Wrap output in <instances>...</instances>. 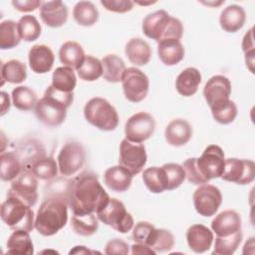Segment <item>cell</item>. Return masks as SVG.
Here are the masks:
<instances>
[{
  "instance_id": "7402d4cb",
  "label": "cell",
  "mask_w": 255,
  "mask_h": 255,
  "mask_svg": "<svg viewBox=\"0 0 255 255\" xmlns=\"http://www.w3.org/2000/svg\"><path fill=\"white\" fill-rule=\"evenodd\" d=\"M132 174L122 165H115L108 168L104 174L105 184L115 192H124L131 184Z\"/></svg>"
},
{
  "instance_id": "f6af8a7d",
  "label": "cell",
  "mask_w": 255,
  "mask_h": 255,
  "mask_svg": "<svg viewBox=\"0 0 255 255\" xmlns=\"http://www.w3.org/2000/svg\"><path fill=\"white\" fill-rule=\"evenodd\" d=\"M168 180L167 190H172L181 185L185 179V171L183 166L177 163H165L162 165Z\"/></svg>"
},
{
  "instance_id": "8992f818",
  "label": "cell",
  "mask_w": 255,
  "mask_h": 255,
  "mask_svg": "<svg viewBox=\"0 0 255 255\" xmlns=\"http://www.w3.org/2000/svg\"><path fill=\"white\" fill-rule=\"evenodd\" d=\"M84 116L88 123L105 131L116 129L119 125L117 110L103 98H93L85 105Z\"/></svg>"
},
{
  "instance_id": "f1b7e54d",
  "label": "cell",
  "mask_w": 255,
  "mask_h": 255,
  "mask_svg": "<svg viewBox=\"0 0 255 255\" xmlns=\"http://www.w3.org/2000/svg\"><path fill=\"white\" fill-rule=\"evenodd\" d=\"M103 77L109 83H119L127 70L122 58L115 54H110L102 59Z\"/></svg>"
},
{
  "instance_id": "7bdbcfd3",
  "label": "cell",
  "mask_w": 255,
  "mask_h": 255,
  "mask_svg": "<svg viewBox=\"0 0 255 255\" xmlns=\"http://www.w3.org/2000/svg\"><path fill=\"white\" fill-rule=\"evenodd\" d=\"M155 231L156 228L152 224L145 221H139L133 227L131 237L135 243L142 244L150 248Z\"/></svg>"
},
{
  "instance_id": "d6a6232c",
  "label": "cell",
  "mask_w": 255,
  "mask_h": 255,
  "mask_svg": "<svg viewBox=\"0 0 255 255\" xmlns=\"http://www.w3.org/2000/svg\"><path fill=\"white\" fill-rule=\"evenodd\" d=\"M73 16L79 25L89 27L98 21L99 11L92 2L80 1L74 6Z\"/></svg>"
},
{
  "instance_id": "8fae6325",
  "label": "cell",
  "mask_w": 255,
  "mask_h": 255,
  "mask_svg": "<svg viewBox=\"0 0 255 255\" xmlns=\"http://www.w3.org/2000/svg\"><path fill=\"white\" fill-rule=\"evenodd\" d=\"M7 196H15L31 207L38 200V180L30 169L24 168L21 173L12 180Z\"/></svg>"
},
{
  "instance_id": "ffe728a7",
  "label": "cell",
  "mask_w": 255,
  "mask_h": 255,
  "mask_svg": "<svg viewBox=\"0 0 255 255\" xmlns=\"http://www.w3.org/2000/svg\"><path fill=\"white\" fill-rule=\"evenodd\" d=\"M29 65L33 72L37 74H45L51 71L54 65V53L46 45H34L28 55Z\"/></svg>"
},
{
  "instance_id": "b9f144b4",
  "label": "cell",
  "mask_w": 255,
  "mask_h": 255,
  "mask_svg": "<svg viewBox=\"0 0 255 255\" xmlns=\"http://www.w3.org/2000/svg\"><path fill=\"white\" fill-rule=\"evenodd\" d=\"M213 119L222 125L232 123L237 116V107L230 99L210 108Z\"/></svg>"
},
{
  "instance_id": "e0dca14e",
  "label": "cell",
  "mask_w": 255,
  "mask_h": 255,
  "mask_svg": "<svg viewBox=\"0 0 255 255\" xmlns=\"http://www.w3.org/2000/svg\"><path fill=\"white\" fill-rule=\"evenodd\" d=\"M40 17L47 26L58 28L67 22L68 8L62 1L42 2Z\"/></svg>"
},
{
  "instance_id": "7a4b0ae2",
  "label": "cell",
  "mask_w": 255,
  "mask_h": 255,
  "mask_svg": "<svg viewBox=\"0 0 255 255\" xmlns=\"http://www.w3.org/2000/svg\"><path fill=\"white\" fill-rule=\"evenodd\" d=\"M74 100L73 93H65L49 86L35 107L37 119L46 126L57 127L63 124L67 116V110Z\"/></svg>"
},
{
  "instance_id": "83f0119b",
  "label": "cell",
  "mask_w": 255,
  "mask_h": 255,
  "mask_svg": "<svg viewBox=\"0 0 255 255\" xmlns=\"http://www.w3.org/2000/svg\"><path fill=\"white\" fill-rule=\"evenodd\" d=\"M23 170V162L17 152H2L0 155V177L3 181L14 180Z\"/></svg>"
},
{
  "instance_id": "4316f807",
  "label": "cell",
  "mask_w": 255,
  "mask_h": 255,
  "mask_svg": "<svg viewBox=\"0 0 255 255\" xmlns=\"http://www.w3.org/2000/svg\"><path fill=\"white\" fill-rule=\"evenodd\" d=\"M85 52L83 47L75 42L68 41L65 42L60 50H59V58L62 64L65 67H69L72 69H78L85 60Z\"/></svg>"
},
{
  "instance_id": "c3c4849f",
  "label": "cell",
  "mask_w": 255,
  "mask_h": 255,
  "mask_svg": "<svg viewBox=\"0 0 255 255\" xmlns=\"http://www.w3.org/2000/svg\"><path fill=\"white\" fill-rule=\"evenodd\" d=\"M129 250H128V245L127 242L115 238L110 240L105 248V253L108 255H113V254H123V255H127L128 254Z\"/></svg>"
},
{
  "instance_id": "5bb4252c",
  "label": "cell",
  "mask_w": 255,
  "mask_h": 255,
  "mask_svg": "<svg viewBox=\"0 0 255 255\" xmlns=\"http://www.w3.org/2000/svg\"><path fill=\"white\" fill-rule=\"evenodd\" d=\"M155 129V121L153 117L144 112H139L131 116L126 123V138L132 142H143L148 139Z\"/></svg>"
},
{
  "instance_id": "d6986e66",
  "label": "cell",
  "mask_w": 255,
  "mask_h": 255,
  "mask_svg": "<svg viewBox=\"0 0 255 255\" xmlns=\"http://www.w3.org/2000/svg\"><path fill=\"white\" fill-rule=\"evenodd\" d=\"M213 239L212 231L202 224L191 225L186 231L187 244L195 253H203L209 250Z\"/></svg>"
},
{
  "instance_id": "44dd1931",
  "label": "cell",
  "mask_w": 255,
  "mask_h": 255,
  "mask_svg": "<svg viewBox=\"0 0 255 255\" xmlns=\"http://www.w3.org/2000/svg\"><path fill=\"white\" fill-rule=\"evenodd\" d=\"M167 143L173 146H181L189 141L192 136L190 124L182 119L172 120L165 128L164 131Z\"/></svg>"
},
{
  "instance_id": "bcb514c9",
  "label": "cell",
  "mask_w": 255,
  "mask_h": 255,
  "mask_svg": "<svg viewBox=\"0 0 255 255\" xmlns=\"http://www.w3.org/2000/svg\"><path fill=\"white\" fill-rule=\"evenodd\" d=\"M242 50L245 54V63L248 69L253 73L254 69V37H253V28H251L243 37L242 40Z\"/></svg>"
},
{
  "instance_id": "4dcf8cb0",
  "label": "cell",
  "mask_w": 255,
  "mask_h": 255,
  "mask_svg": "<svg viewBox=\"0 0 255 255\" xmlns=\"http://www.w3.org/2000/svg\"><path fill=\"white\" fill-rule=\"evenodd\" d=\"M7 253L32 255L34 253V247L29 232L14 230L7 240Z\"/></svg>"
},
{
  "instance_id": "681fc988",
  "label": "cell",
  "mask_w": 255,
  "mask_h": 255,
  "mask_svg": "<svg viewBox=\"0 0 255 255\" xmlns=\"http://www.w3.org/2000/svg\"><path fill=\"white\" fill-rule=\"evenodd\" d=\"M42 2L38 0H24V1H19V0H13L12 5L14 8L20 12H32L36 10L37 8L41 7Z\"/></svg>"
},
{
  "instance_id": "e575fe53",
  "label": "cell",
  "mask_w": 255,
  "mask_h": 255,
  "mask_svg": "<svg viewBox=\"0 0 255 255\" xmlns=\"http://www.w3.org/2000/svg\"><path fill=\"white\" fill-rule=\"evenodd\" d=\"M21 36L18 23L12 20H5L0 24V48L2 50L12 49L19 45Z\"/></svg>"
},
{
  "instance_id": "9a60e30c",
  "label": "cell",
  "mask_w": 255,
  "mask_h": 255,
  "mask_svg": "<svg viewBox=\"0 0 255 255\" xmlns=\"http://www.w3.org/2000/svg\"><path fill=\"white\" fill-rule=\"evenodd\" d=\"M220 177L225 181L237 184L251 183L255 177V164L250 159L234 157L225 159L223 172Z\"/></svg>"
},
{
  "instance_id": "30bf717a",
  "label": "cell",
  "mask_w": 255,
  "mask_h": 255,
  "mask_svg": "<svg viewBox=\"0 0 255 255\" xmlns=\"http://www.w3.org/2000/svg\"><path fill=\"white\" fill-rule=\"evenodd\" d=\"M123 90L127 100L131 103L143 101L147 95L149 82L147 76L135 67L128 68L122 79Z\"/></svg>"
},
{
  "instance_id": "60d3db41",
  "label": "cell",
  "mask_w": 255,
  "mask_h": 255,
  "mask_svg": "<svg viewBox=\"0 0 255 255\" xmlns=\"http://www.w3.org/2000/svg\"><path fill=\"white\" fill-rule=\"evenodd\" d=\"M18 29L21 39L26 42L35 41L41 35V25L32 15L22 16L18 21Z\"/></svg>"
},
{
  "instance_id": "277c9868",
  "label": "cell",
  "mask_w": 255,
  "mask_h": 255,
  "mask_svg": "<svg viewBox=\"0 0 255 255\" xmlns=\"http://www.w3.org/2000/svg\"><path fill=\"white\" fill-rule=\"evenodd\" d=\"M141 29L147 38L157 43L166 39L180 40L183 34V25L180 20L170 17L164 10H157L145 16Z\"/></svg>"
},
{
  "instance_id": "3957f363",
  "label": "cell",
  "mask_w": 255,
  "mask_h": 255,
  "mask_svg": "<svg viewBox=\"0 0 255 255\" xmlns=\"http://www.w3.org/2000/svg\"><path fill=\"white\" fill-rule=\"evenodd\" d=\"M68 202L61 196L45 199L37 211L35 228L43 236H52L60 231L68 220Z\"/></svg>"
},
{
  "instance_id": "74e56055",
  "label": "cell",
  "mask_w": 255,
  "mask_h": 255,
  "mask_svg": "<svg viewBox=\"0 0 255 255\" xmlns=\"http://www.w3.org/2000/svg\"><path fill=\"white\" fill-rule=\"evenodd\" d=\"M71 226L77 234L81 236H91L97 232L99 223L94 213L84 215L73 214Z\"/></svg>"
},
{
  "instance_id": "ab89813d",
  "label": "cell",
  "mask_w": 255,
  "mask_h": 255,
  "mask_svg": "<svg viewBox=\"0 0 255 255\" xmlns=\"http://www.w3.org/2000/svg\"><path fill=\"white\" fill-rule=\"evenodd\" d=\"M242 241V232L237 231L228 236H216L213 254L231 255L233 254Z\"/></svg>"
},
{
  "instance_id": "d590c367",
  "label": "cell",
  "mask_w": 255,
  "mask_h": 255,
  "mask_svg": "<svg viewBox=\"0 0 255 255\" xmlns=\"http://www.w3.org/2000/svg\"><path fill=\"white\" fill-rule=\"evenodd\" d=\"M36 93L26 86L16 87L12 91L13 106L20 111H31L37 104Z\"/></svg>"
},
{
  "instance_id": "52a82bcc",
  "label": "cell",
  "mask_w": 255,
  "mask_h": 255,
  "mask_svg": "<svg viewBox=\"0 0 255 255\" xmlns=\"http://www.w3.org/2000/svg\"><path fill=\"white\" fill-rule=\"evenodd\" d=\"M96 214L100 221L120 233H127L133 226L131 214L127 211L125 204L117 198H110L108 203Z\"/></svg>"
},
{
  "instance_id": "8d00e7d4",
  "label": "cell",
  "mask_w": 255,
  "mask_h": 255,
  "mask_svg": "<svg viewBox=\"0 0 255 255\" xmlns=\"http://www.w3.org/2000/svg\"><path fill=\"white\" fill-rule=\"evenodd\" d=\"M27 169H30L37 178L50 180L56 177L59 167L53 157L43 156L34 161Z\"/></svg>"
},
{
  "instance_id": "603a6c76",
  "label": "cell",
  "mask_w": 255,
  "mask_h": 255,
  "mask_svg": "<svg viewBox=\"0 0 255 255\" xmlns=\"http://www.w3.org/2000/svg\"><path fill=\"white\" fill-rule=\"evenodd\" d=\"M245 21L246 13L244 9L235 4L224 8L219 18L221 28L228 33H234L240 30L244 26Z\"/></svg>"
},
{
  "instance_id": "5b68a950",
  "label": "cell",
  "mask_w": 255,
  "mask_h": 255,
  "mask_svg": "<svg viewBox=\"0 0 255 255\" xmlns=\"http://www.w3.org/2000/svg\"><path fill=\"white\" fill-rule=\"evenodd\" d=\"M1 219L12 230L30 232L35 227L34 212L31 206L15 196H7L2 203Z\"/></svg>"
},
{
  "instance_id": "ba28073f",
  "label": "cell",
  "mask_w": 255,
  "mask_h": 255,
  "mask_svg": "<svg viewBox=\"0 0 255 255\" xmlns=\"http://www.w3.org/2000/svg\"><path fill=\"white\" fill-rule=\"evenodd\" d=\"M224 162L223 149L216 144L208 145L200 157H194L196 170L204 183H208L209 180L221 176Z\"/></svg>"
},
{
  "instance_id": "f5cc1de1",
  "label": "cell",
  "mask_w": 255,
  "mask_h": 255,
  "mask_svg": "<svg viewBox=\"0 0 255 255\" xmlns=\"http://www.w3.org/2000/svg\"><path fill=\"white\" fill-rule=\"evenodd\" d=\"M91 253L89 249H87L85 246H76L73 250L70 251V254H87Z\"/></svg>"
},
{
  "instance_id": "ee69618b",
  "label": "cell",
  "mask_w": 255,
  "mask_h": 255,
  "mask_svg": "<svg viewBox=\"0 0 255 255\" xmlns=\"http://www.w3.org/2000/svg\"><path fill=\"white\" fill-rule=\"evenodd\" d=\"M174 237L166 229H156L150 248L155 252H166L173 248Z\"/></svg>"
},
{
  "instance_id": "9c48e42d",
  "label": "cell",
  "mask_w": 255,
  "mask_h": 255,
  "mask_svg": "<svg viewBox=\"0 0 255 255\" xmlns=\"http://www.w3.org/2000/svg\"><path fill=\"white\" fill-rule=\"evenodd\" d=\"M59 172L70 176L78 172L85 164L86 151L83 144L76 140L67 141L61 148L58 157Z\"/></svg>"
},
{
  "instance_id": "cb8c5ba5",
  "label": "cell",
  "mask_w": 255,
  "mask_h": 255,
  "mask_svg": "<svg viewBox=\"0 0 255 255\" xmlns=\"http://www.w3.org/2000/svg\"><path fill=\"white\" fill-rule=\"evenodd\" d=\"M201 83L200 72L193 67L184 69L175 80V88L179 95L191 97L196 92Z\"/></svg>"
},
{
  "instance_id": "7dc6e473",
  "label": "cell",
  "mask_w": 255,
  "mask_h": 255,
  "mask_svg": "<svg viewBox=\"0 0 255 255\" xmlns=\"http://www.w3.org/2000/svg\"><path fill=\"white\" fill-rule=\"evenodd\" d=\"M101 4L107 10L116 13H126L133 7V2L129 0H102Z\"/></svg>"
},
{
  "instance_id": "1f68e13d",
  "label": "cell",
  "mask_w": 255,
  "mask_h": 255,
  "mask_svg": "<svg viewBox=\"0 0 255 255\" xmlns=\"http://www.w3.org/2000/svg\"><path fill=\"white\" fill-rule=\"evenodd\" d=\"M27 78L26 65L19 60H10L3 63L1 66L2 83L8 82L11 84H20Z\"/></svg>"
},
{
  "instance_id": "f907efd6",
  "label": "cell",
  "mask_w": 255,
  "mask_h": 255,
  "mask_svg": "<svg viewBox=\"0 0 255 255\" xmlns=\"http://www.w3.org/2000/svg\"><path fill=\"white\" fill-rule=\"evenodd\" d=\"M156 252L153 251L151 248L142 245V244H138L135 243L131 246V254H155Z\"/></svg>"
},
{
  "instance_id": "d4e9b609",
  "label": "cell",
  "mask_w": 255,
  "mask_h": 255,
  "mask_svg": "<svg viewBox=\"0 0 255 255\" xmlns=\"http://www.w3.org/2000/svg\"><path fill=\"white\" fill-rule=\"evenodd\" d=\"M157 54L164 65L173 66L183 59L184 48L179 40L166 39L158 42Z\"/></svg>"
},
{
  "instance_id": "ac0fdd59",
  "label": "cell",
  "mask_w": 255,
  "mask_h": 255,
  "mask_svg": "<svg viewBox=\"0 0 255 255\" xmlns=\"http://www.w3.org/2000/svg\"><path fill=\"white\" fill-rule=\"evenodd\" d=\"M211 228L217 236L231 235L241 230V216L235 210H224L213 218Z\"/></svg>"
},
{
  "instance_id": "484cf974",
  "label": "cell",
  "mask_w": 255,
  "mask_h": 255,
  "mask_svg": "<svg viewBox=\"0 0 255 255\" xmlns=\"http://www.w3.org/2000/svg\"><path fill=\"white\" fill-rule=\"evenodd\" d=\"M125 53L129 62L135 66H144L151 58L150 46L140 38L130 39L126 45Z\"/></svg>"
},
{
  "instance_id": "f35d334b",
  "label": "cell",
  "mask_w": 255,
  "mask_h": 255,
  "mask_svg": "<svg viewBox=\"0 0 255 255\" xmlns=\"http://www.w3.org/2000/svg\"><path fill=\"white\" fill-rule=\"evenodd\" d=\"M77 73L80 79L94 82L103 76L102 62L93 56H86L82 65L77 69Z\"/></svg>"
},
{
  "instance_id": "6da1fadb",
  "label": "cell",
  "mask_w": 255,
  "mask_h": 255,
  "mask_svg": "<svg viewBox=\"0 0 255 255\" xmlns=\"http://www.w3.org/2000/svg\"><path fill=\"white\" fill-rule=\"evenodd\" d=\"M109 200V194L93 172H83L69 182L67 202L73 214L97 213Z\"/></svg>"
},
{
  "instance_id": "2e32d148",
  "label": "cell",
  "mask_w": 255,
  "mask_h": 255,
  "mask_svg": "<svg viewBox=\"0 0 255 255\" xmlns=\"http://www.w3.org/2000/svg\"><path fill=\"white\" fill-rule=\"evenodd\" d=\"M231 95L230 81L221 75L211 77L204 86L203 96L209 108L229 100Z\"/></svg>"
},
{
  "instance_id": "836d02e7",
  "label": "cell",
  "mask_w": 255,
  "mask_h": 255,
  "mask_svg": "<svg viewBox=\"0 0 255 255\" xmlns=\"http://www.w3.org/2000/svg\"><path fill=\"white\" fill-rule=\"evenodd\" d=\"M77 84V78L74 69L69 67L57 68L52 76V86L65 93H73Z\"/></svg>"
},
{
  "instance_id": "816d5d0a",
  "label": "cell",
  "mask_w": 255,
  "mask_h": 255,
  "mask_svg": "<svg viewBox=\"0 0 255 255\" xmlns=\"http://www.w3.org/2000/svg\"><path fill=\"white\" fill-rule=\"evenodd\" d=\"M1 101H2V105H1V116H3L7 111H9L10 109V100H9V96L7 93L5 92H1Z\"/></svg>"
},
{
  "instance_id": "f546056e",
  "label": "cell",
  "mask_w": 255,
  "mask_h": 255,
  "mask_svg": "<svg viewBox=\"0 0 255 255\" xmlns=\"http://www.w3.org/2000/svg\"><path fill=\"white\" fill-rule=\"evenodd\" d=\"M142 181L152 193H161L168 187L167 176L162 166H151L143 170Z\"/></svg>"
},
{
  "instance_id": "7c38bea8",
  "label": "cell",
  "mask_w": 255,
  "mask_h": 255,
  "mask_svg": "<svg viewBox=\"0 0 255 255\" xmlns=\"http://www.w3.org/2000/svg\"><path fill=\"white\" fill-rule=\"evenodd\" d=\"M147 155L144 145L124 138L120 144V165L128 169L132 175L139 173L146 163Z\"/></svg>"
},
{
  "instance_id": "db71d44e",
  "label": "cell",
  "mask_w": 255,
  "mask_h": 255,
  "mask_svg": "<svg viewBox=\"0 0 255 255\" xmlns=\"http://www.w3.org/2000/svg\"><path fill=\"white\" fill-rule=\"evenodd\" d=\"M138 4H140V5H147V4H153V3H155V2H137Z\"/></svg>"
},
{
  "instance_id": "4fadbf2b",
  "label": "cell",
  "mask_w": 255,
  "mask_h": 255,
  "mask_svg": "<svg viewBox=\"0 0 255 255\" xmlns=\"http://www.w3.org/2000/svg\"><path fill=\"white\" fill-rule=\"evenodd\" d=\"M193 204L197 213L209 217L214 215L222 202L220 190L212 184H201L193 193Z\"/></svg>"
}]
</instances>
